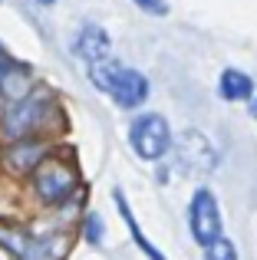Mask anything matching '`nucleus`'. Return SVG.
Segmentation results:
<instances>
[{"label": "nucleus", "mask_w": 257, "mask_h": 260, "mask_svg": "<svg viewBox=\"0 0 257 260\" xmlns=\"http://www.w3.org/2000/svg\"><path fill=\"white\" fill-rule=\"evenodd\" d=\"M53 112H56V95L50 89H30L20 99H10L0 115V135L7 142L33 139L37 132L50 128Z\"/></svg>", "instance_id": "nucleus-1"}, {"label": "nucleus", "mask_w": 257, "mask_h": 260, "mask_svg": "<svg viewBox=\"0 0 257 260\" xmlns=\"http://www.w3.org/2000/svg\"><path fill=\"white\" fill-rule=\"evenodd\" d=\"M89 83L103 95H109L119 109H139L148 99V79L139 70L116 63L109 56L99 59V63H89Z\"/></svg>", "instance_id": "nucleus-2"}, {"label": "nucleus", "mask_w": 257, "mask_h": 260, "mask_svg": "<svg viewBox=\"0 0 257 260\" xmlns=\"http://www.w3.org/2000/svg\"><path fill=\"white\" fill-rule=\"evenodd\" d=\"M30 184L43 204H63L76 191L79 172L73 165V158H66V155H43L40 165L30 172Z\"/></svg>", "instance_id": "nucleus-3"}, {"label": "nucleus", "mask_w": 257, "mask_h": 260, "mask_svg": "<svg viewBox=\"0 0 257 260\" xmlns=\"http://www.w3.org/2000/svg\"><path fill=\"white\" fill-rule=\"evenodd\" d=\"M128 145H132L135 158L148 161V165H158V161L168 158L172 152V128H168V119L158 112H145L139 119H132L128 125Z\"/></svg>", "instance_id": "nucleus-4"}, {"label": "nucleus", "mask_w": 257, "mask_h": 260, "mask_svg": "<svg viewBox=\"0 0 257 260\" xmlns=\"http://www.w3.org/2000/svg\"><path fill=\"white\" fill-rule=\"evenodd\" d=\"M188 231L191 237L205 247L208 241H214L218 234H224V224H221V208L218 198L211 188H198L188 201Z\"/></svg>", "instance_id": "nucleus-5"}, {"label": "nucleus", "mask_w": 257, "mask_h": 260, "mask_svg": "<svg viewBox=\"0 0 257 260\" xmlns=\"http://www.w3.org/2000/svg\"><path fill=\"white\" fill-rule=\"evenodd\" d=\"M0 247L10 250L17 260H59V254H63L59 241L37 237L23 228H13V224H0Z\"/></svg>", "instance_id": "nucleus-6"}, {"label": "nucleus", "mask_w": 257, "mask_h": 260, "mask_svg": "<svg viewBox=\"0 0 257 260\" xmlns=\"http://www.w3.org/2000/svg\"><path fill=\"white\" fill-rule=\"evenodd\" d=\"M172 145H175V155H178V168L181 172H198V175H205V172H211V168H218V152H214V145L205 139L201 132H181V139L175 142L172 139Z\"/></svg>", "instance_id": "nucleus-7"}, {"label": "nucleus", "mask_w": 257, "mask_h": 260, "mask_svg": "<svg viewBox=\"0 0 257 260\" xmlns=\"http://www.w3.org/2000/svg\"><path fill=\"white\" fill-rule=\"evenodd\" d=\"M109 50H112L109 33L96 23H83L79 33L73 37V56H79L83 63H99V59L109 56Z\"/></svg>", "instance_id": "nucleus-8"}, {"label": "nucleus", "mask_w": 257, "mask_h": 260, "mask_svg": "<svg viewBox=\"0 0 257 260\" xmlns=\"http://www.w3.org/2000/svg\"><path fill=\"white\" fill-rule=\"evenodd\" d=\"M30 66L20 63V59H13L10 53L0 46V95H4L7 102L10 99H20V95L30 92Z\"/></svg>", "instance_id": "nucleus-9"}, {"label": "nucleus", "mask_w": 257, "mask_h": 260, "mask_svg": "<svg viewBox=\"0 0 257 260\" xmlns=\"http://www.w3.org/2000/svg\"><path fill=\"white\" fill-rule=\"evenodd\" d=\"M46 155V148L40 145L37 139H17V142H10V148L4 152V161H7V168L10 172H17V175H30L33 168L40 165V158Z\"/></svg>", "instance_id": "nucleus-10"}, {"label": "nucleus", "mask_w": 257, "mask_h": 260, "mask_svg": "<svg viewBox=\"0 0 257 260\" xmlns=\"http://www.w3.org/2000/svg\"><path fill=\"white\" fill-rule=\"evenodd\" d=\"M251 76H247L244 70H234V66H228L224 73L218 76V92H221V99L224 102H244L247 95H251Z\"/></svg>", "instance_id": "nucleus-11"}, {"label": "nucleus", "mask_w": 257, "mask_h": 260, "mask_svg": "<svg viewBox=\"0 0 257 260\" xmlns=\"http://www.w3.org/2000/svg\"><path fill=\"white\" fill-rule=\"evenodd\" d=\"M116 208H119V214H122V221H125V228H128V234H132V241L142 247V254H145L148 260H165V254H162L155 244H148V237L142 234V228H139V221H135V214H132V208L125 204V198H122V191H116Z\"/></svg>", "instance_id": "nucleus-12"}, {"label": "nucleus", "mask_w": 257, "mask_h": 260, "mask_svg": "<svg viewBox=\"0 0 257 260\" xmlns=\"http://www.w3.org/2000/svg\"><path fill=\"white\" fill-rule=\"evenodd\" d=\"M205 260H238V247L224 234H218L214 241L205 244Z\"/></svg>", "instance_id": "nucleus-13"}, {"label": "nucleus", "mask_w": 257, "mask_h": 260, "mask_svg": "<svg viewBox=\"0 0 257 260\" xmlns=\"http://www.w3.org/2000/svg\"><path fill=\"white\" fill-rule=\"evenodd\" d=\"M103 234H106L103 217H99V214H89V217H86V241H89V244H99V241H103Z\"/></svg>", "instance_id": "nucleus-14"}, {"label": "nucleus", "mask_w": 257, "mask_h": 260, "mask_svg": "<svg viewBox=\"0 0 257 260\" xmlns=\"http://www.w3.org/2000/svg\"><path fill=\"white\" fill-rule=\"evenodd\" d=\"M135 7H139V10H145L148 17H165L168 13V4L165 0H132Z\"/></svg>", "instance_id": "nucleus-15"}, {"label": "nucleus", "mask_w": 257, "mask_h": 260, "mask_svg": "<svg viewBox=\"0 0 257 260\" xmlns=\"http://www.w3.org/2000/svg\"><path fill=\"white\" fill-rule=\"evenodd\" d=\"M247 112L257 119V89H251V95H247Z\"/></svg>", "instance_id": "nucleus-16"}, {"label": "nucleus", "mask_w": 257, "mask_h": 260, "mask_svg": "<svg viewBox=\"0 0 257 260\" xmlns=\"http://www.w3.org/2000/svg\"><path fill=\"white\" fill-rule=\"evenodd\" d=\"M37 4H43V7H53V4H56V0H37Z\"/></svg>", "instance_id": "nucleus-17"}]
</instances>
